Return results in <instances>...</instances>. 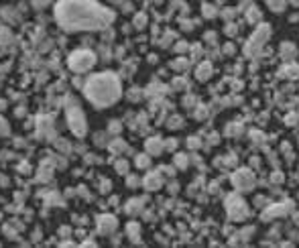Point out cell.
Returning <instances> with one entry per match:
<instances>
[{
  "label": "cell",
  "mask_w": 299,
  "mask_h": 248,
  "mask_svg": "<svg viewBox=\"0 0 299 248\" xmlns=\"http://www.w3.org/2000/svg\"><path fill=\"white\" fill-rule=\"evenodd\" d=\"M53 17L67 33L102 31L114 23V12L96 0H57Z\"/></svg>",
  "instance_id": "cell-1"
},
{
  "label": "cell",
  "mask_w": 299,
  "mask_h": 248,
  "mask_svg": "<svg viewBox=\"0 0 299 248\" xmlns=\"http://www.w3.org/2000/svg\"><path fill=\"white\" fill-rule=\"evenodd\" d=\"M84 96L88 102L96 108H108L120 100L122 96V81L116 74L112 72H102V74H94L90 75L84 86Z\"/></svg>",
  "instance_id": "cell-2"
},
{
  "label": "cell",
  "mask_w": 299,
  "mask_h": 248,
  "mask_svg": "<svg viewBox=\"0 0 299 248\" xmlns=\"http://www.w3.org/2000/svg\"><path fill=\"white\" fill-rule=\"evenodd\" d=\"M65 118H67V126H70V130L77 136V139L86 136L88 120H86V114H84V110H81V106L74 98H70L65 104Z\"/></svg>",
  "instance_id": "cell-3"
},
{
  "label": "cell",
  "mask_w": 299,
  "mask_h": 248,
  "mask_svg": "<svg viewBox=\"0 0 299 248\" xmlns=\"http://www.w3.org/2000/svg\"><path fill=\"white\" fill-rule=\"evenodd\" d=\"M96 65V55L90 49H77L67 57V67L75 74H86Z\"/></svg>",
  "instance_id": "cell-4"
},
{
  "label": "cell",
  "mask_w": 299,
  "mask_h": 248,
  "mask_svg": "<svg viewBox=\"0 0 299 248\" xmlns=\"http://www.w3.org/2000/svg\"><path fill=\"white\" fill-rule=\"evenodd\" d=\"M226 214H228V218L230 220H234V222H242V220H247L249 218V205H247V201H244L240 196H228L226 198Z\"/></svg>",
  "instance_id": "cell-5"
},
{
  "label": "cell",
  "mask_w": 299,
  "mask_h": 248,
  "mask_svg": "<svg viewBox=\"0 0 299 248\" xmlns=\"http://www.w3.org/2000/svg\"><path fill=\"white\" fill-rule=\"evenodd\" d=\"M269 37H271V26L269 25H261L259 29L252 33V37L247 41V45H244V53L247 55H256L263 49V45L267 43Z\"/></svg>",
  "instance_id": "cell-6"
},
{
  "label": "cell",
  "mask_w": 299,
  "mask_h": 248,
  "mask_svg": "<svg viewBox=\"0 0 299 248\" xmlns=\"http://www.w3.org/2000/svg\"><path fill=\"white\" fill-rule=\"evenodd\" d=\"M232 185L238 189V191H249L254 187V173L250 169H238L232 173Z\"/></svg>",
  "instance_id": "cell-7"
},
{
  "label": "cell",
  "mask_w": 299,
  "mask_h": 248,
  "mask_svg": "<svg viewBox=\"0 0 299 248\" xmlns=\"http://www.w3.org/2000/svg\"><path fill=\"white\" fill-rule=\"evenodd\" d=\"M96 224H98V232L104 234V236H110V234L118 228V222H116V218L112 214H100L98 220H96Z\"/></svg>",
  "instance_id": "cell-8"
},
{
  "label": "cell",
  "mask_w": 299,
  "mask_h": 248,
  "mask_svg": "<svg viewBox=\"0 0 299 248\" xmlns=\"http://www.w3.org/2000/svg\"><path fill=\"white\" fill-rule=\"evenodd\" d=\"M287 212H291V201H285V203H275V205H271L269 210H265V212H263V218H265V220L279 218V216H285Z\"/></svg>",
  "instance_id": "cell-9"
},
{
  "label": "cell",
  "mask_w": 299,
  "mask_h": 248,
  "mask_svg": "<svg viewBox=\"0 0 299 248\" xmlns=\"http://www.w3.org/2000/svg\"><path fill=\"white\" fill-rule=\"evenodd\" d=\"M145 149H147V153L149 155H153V157H159L163 153V149H165V143H163L159 136H153V139H149L145 143Z\"/></svg>",
  "instance_id": "cell-10"
},
{
  "label": "cell",
  "mask_w": 299,
  "mask_h": 248,
  "mask_svg": "<svg viewBox=\"0 0 299 248\" xmlns=\"http://www.w3.org/2000/svg\"><path fill=\"white\" fill-rule=\"evenodd\" d=\"M143 185H145V189H149V191H157V189H161V185H163V179H161L159 173H149V175L145 177Z\"/></svg>",
  "instance_id": "cell-11"
},
{
  "label": "cell",
  "mask_w": 299,
  "mask_h": 248,
  "mask_svg": "<svg viewBox=\"0 0 299 248\" xmlns=\"http://www.w3.org/2000/svg\"><path fill=\"white\" fill-rule=\"evenodd\" d=\"M212 63L210 61H201L198 67H196V77L199 79V81H208L210 77H212Z\"/></svg>",
  "instance_id": "cell-12"
},
{
  "label": "cell",
  "mask_w": 299,
  "mask_h": 248,
  "mask_svg": "<svg viewBox=\"0 0 299 248\" xmlns=\"http://www.w3.org/2000/svg\"><path fill=\"white\" fill-rule=\"evenodd\" d=\"M126 234H128V238H130L132 242H139V238H141V226H139L137 222H128Z\"/></svg>",
  "instance_id": "cell-13"
},
{
  "label": "cell",
  "mask_w": 299,
  "mask_h": 248,
  "mask_svg": "<svg viewBox=\"0 0 299 248\" xmlns=\"http://www.w3.org/2000/svg\"><path fill=\"white\" fill-rule=\"evenodd\" d=\"M281 55H283V59H293L297 55V47L293 43H283L281 45Z\"/></svg>",
  "instance_id": "cell-14"
},
{
  "label": "cell",
  "mask_w": 299,
  "mask_h": 248,
  "mask_svg": "<svg viewBox=\"0 0 299 248\" xmlns=\"http://www.w3.org/2000/svg\"><path fill=\"white\" fill-rule=\"evenodd\" d=\"M51 171H53V165L51 163H43V167L39 169L37 179H39V181H49V179H51Z\"/></svg>",
  "instance_id": "cell-15"
},
{
  "label": "cell",
  "mask_w": 299,
  "mask_h": 248,
  "mask_svg": "<svg viewBox=\"0 0 299 248\" xmlns=\"http://www.w3.org/2000/svg\"><path fill=\"white\" fill-rule=\"evenodd\" d=\"M143 199H130L128 201V205H126V212L130 214V216H134V214H139L141 210H143Z\"/></svg>",
  "instance_id": "cell-16"
},
{
  "label": "cell",
  "mask_w": 299,
  "mask_h": 248,
  "mask_svg": "<svg viewBox=\"0 0 299 248\" xmlns=\"http://www.w3.org/2000/svg\"><path fill=\"white\" fill-rule=\"evenodd\" d=\"M12 43V33L4 25H0V45H10Z\"/></svg>",
  "instance_id": "cell-17"
},
{
  "label": "cell",
  "mask_w": 299,
  "mask_h": 248,
  "mask_svg": "<svg viewBox=\"0 0 299 248\" xmlns=\"http://www.w3.org/2000/svg\"><path fill=\"white\" fill-rule=\"evenodd\" d=\"M134 163H137V167L139 169H147L149 167V165H151V155H137V161H134Z\"/></svg>",
  "instance_id": "cell-18"
},
{
  "label": "cell",
  "mask_w": 299,
  "mask_h": 248,
  "mask_svg": "<svg viewBox=\"0 0 299 248\" xmlns=\"http://www.w3.org/2000/svg\"><path fill=\"white\" fill-rule=\"evenodd\" d=\"M247 19H249V23H259L261 21V10L256 6H250L249 12H247Z\"/></svg>",
  "instance_id": "cell-19"
},
{
  "label": "cell",
  "mask_w": 299,
  "mask_h": 248,
  "mask_svg": "<svg viewBox=\"0 0 299 248\" xmlns=\"http://www.w3.org/2000/svg\"><path fill=\"white\" fill-rule=\"evenodd\" d=\"M267 4L271 10H275V12H281L285 8V0H267Z\"/></svg>",
  "instance_id": "cell-20"
},
{
  "label": "cell",
  "mask_w": 299,
  "mask_h": 248,
  "mask_svg": "<svg viewBox=\"0 0 299 248\" xmlns=\"http://www.w3.org/2000/svg\"><path fill=\"white\" fill-rule=\"evenodd\" d=\"M203 17H206V19H214V17H218V10H216L212 4H203Z\"/></svg>",
  "instance_id": "cell-21"
},
{
  "label": "cell",
  "mask_w": 299,
  "mask_h": 248,
  "mask_svg": "<svg viewBox=\"0 0 299 248\" xmlns=\"http://www.w3.org/2000/svg\"><path fill=\"white\" fill-rule=\"evenodd\" d=\"M114 167H116V171H118V173H122V175H128V163H126L125 159L116 161V165H114Z\"/></svg>",
  "instance_id": "cell-22"
},
{
  "label": "cell",
  "mask_w": 299,
  "mask_h": 248,
  "mask_svg": "<svg viewBox=\"0 0 299 248\" xmlns=\"http://www.w3.org/2000/svg\"><path fill=\"white\" fill-rule=\"evenodd\" d=\"M283 72H285V75L291 77V79H293V77H299V67H297V65H289V67H285Z\"/></svg>",
  "instance_id": "cell-23"
},
{
  "label": "cell",
  "mask_w": 299,
  "mask_h": 248,
  "mask_svg": "<svg viewBox=\"0 0 299 248\" xmlns=\"http://www.w3.org/2000/svg\"><path fill=\"white\" fill-rule=\"evenodd\" d=\"M145 25H147V15L145 12H139V15L134 17V26H137V29H143Z\"/></svg>",
  "instance_id": "cell-24"
},
{
  "label": "cell",
  "mask_w": 299,
  "mask_h": 248,
  "mask_svg": "<svg viewBox=\"0 0 299 248\" xmlns=\"http://www.w3.org/2000/svg\"><path fill=\"white\" fill-rule=\"evenodd\" d=\"M10 132V126H8V122L0 116V136H6Z\"/></svg>",
  "instance_id": "cell-25"
},
{
  "label": "cell",
  "mask_w": 299,
  "mask_h": 248,
  "mask_svg": "<svg viewBox=\"0 0 299 248\" xmlns=\"http://www.w3.org/2000/svg\"><path fill=\"white\" fill-rule=\"evenodd\" d=\"M175 165H177L179 169H185L187 167V157L185 155H175Z\"/></svg>",
  "instance_id": "cell-26"
},
{
  "label": "cell",
  "mask_w": 299,
  "mask_h": 248,
  "mask_svg": "<svg viewBox=\"0 0 299 248\" xmlns=\"http://www.w3.org/2000/svg\"><path fill=\"white\" fill-rule=\"evenodd\" d=\"M51 2H55V0H31V4H33L35 8H45V6H49Z\"/></svg>",
  "instance_id": "cell-27"
},
{
  "label": "cell",
  "mask_w": 299,
  "mask_h": 248,
  "mask_svg": "<svg viewBox=\"0 0 299 248\" xmlns=\"http://www.w3.org/2000/svg\"><path fill=\"white\" fill-rule=\"evenodd\" d=\"M240 130H242L240 124H230V126H228V134L230 136H232V134H240Z\"/></svg>",
  "instance_id": "cell-28"
},
{
  "label": "cell",
  "mask_w": 299,
  "mask_h": 248,
  "mask_svg": "<svg viewBox=\"0 0 299 248\" xmlns=\"http://www.w3.org/2000/svg\"><path fill=\"white\" fill-rule=\"evenodd\" d=\"M173 88H177V90H181V88H187V81L185 79H181V77H177L173 81Z\"/></svg>",
  "instance_id": "cell-29"
},
{
  "label": "cell",
  "mask_w": 299,
  "mask_h": 248,
  "mask_svg": "<svg viewBox=\"0 0 299 248\" xmlns=\"http://www.w3.org/2000/svg\"><path fill=\"white\" fill-rule=\"evenodd\" d=\"M100 191H102V194H108V191H110V181H108V179H104V181L100 183Z\"/></svg>",
  "instance_id": "cell-30"
},
{
  "label": "cell",
  "mask_w": 299,
  "mask_h": 248,
  "mask_svg": "<svg viewBox=\"0 0 299 248\" xmlns=\"http://www.w3.org/2000/svg\"><path fill=\"white\" fill-rule=\"evenodd\" d=\"M187 145H189V147H192V149H198V147L201 145V141H199V139H196V136H192V139H189V141H187Z\"/></svg>",
  "instance_id": "cell-31"
},
{
  "label": "cell",
  "mask_w": 299,
  "mask_h": 248,
  "mask_svg": "<svg viewBox=\"0 0 299 248\" xmlns=\"http://www.w3.org/2000/svg\"><path fill=\"white\" fill-rule=\"evenodd\" d=\"M236 25H232V23H230V25H226V33L230 35V37H232V35H236Z\"/></svg>",
  "instance_id": "cell-32"
},
{
  "label": "cell",
  "mask_w": 299,
  "mask_h": 248,
  "mask_svg": "<svg viewBox=\"0 0 299 248\" xmlns=\"http://www.w3.org/2000/svg\"><path fill=\"white\" fill-rule=\"evenodd\" d=\"M173 67H175V70H185V67H187V61H183V57H181V61H175Z\"/></svg>",
  "instance_id": "cell-33"
},
{
  "label": "cell",
  "mask_w": 299,
  "mask_h": 248,
  "mask_svg": "<svg viewBox=\"0 0 299 248\" xmlns=\"http://www.w3.org/2000/svg\"><path fill=\"white\" fill-rule=\"evenodd\" d=\"M139 183H141V181H139V177H134V175L128 177V185H130V187H137Z\"/></svg>",
  "instance_id": "cell-34"
},
{
  "label": "cell",
  "mask_w": 299,
  "mask_h": 248,
  "mask_svg": "<svg viewBox=\"0 0 299 248\" xmlns=\"http://www.w3.org/2000/svg\"><path fill=\"white\" fill-rule=\"evenodd\" d=\"M175 147H177V143H175V139H169V141L165 143V149H169V150H175Z\"/></svg>",
  "instance_id": "cell-35"
},
{
  "label": "cell",
  "mask_w": 299,
  "mask_h": 248,
  "mask_svg": "<svg viewBox=\"0 0 299 248\" xmlns=\"http://www.w3.org/2000/svg\"><path fill=\"white\" fill-rule=\"evenodd\" d=\"M179 122H181V118H173L169 126H171V128H179Z\"/></svg>",
  "instance_id": "cell-36"
},
{
  "label": "cell",
  "mask_w": 299,
  "mask_h": 248,
  "mask_svg": "<svg viewBox=\"0 0 299 248\" xmlns=\"http://www.w3.org/2000/svg\"><path fill=\"white\" fill-rule=\"evenodd\" d=\"M112 147H114L116 150H125V149H126V145H125V143H118V141H116V143H114Z\"/></svg>",
  "instance_id": "cell-37"
},
{
  "label": "cell",
  "mask_w": 299,
  "mask_h": 248,
  "mask_svg": "<svg viewBox=\"0 0 299 248\" xmlns=\"http://www.w3.org/2000/svg\"><path fill=\"white\" fill-rule=\"evenodd\" d=\"M281 179H283V175H281V173H275V175H273V181H275V183H279Z\"/></svg>",
  "instance_id": "cell-38"
},
{
  "label": "cell",
  "mask_w": 299,
  "mask_h": 248,
  "mask_svg": "<svg viewBox=\"0 0 299 248\" xmlns=\"http://www.w3.org/2000/svg\"><path fill=\"white\" fill-rule=\"evenodd\" d=\"M2 110H6V100H0V112H2Z\"/></svg>",
  "instance_id": "cell-39"
},
{
  "label": "cell",
  "mask_w": 299,
  "mask_h": 248,
  "mask_svg": "<svg viewBox=\"0 0 299 248\" xmlns=\"http://www.w3.org/2000/svg\"><path fill=\"white\" fill-rule=\"evenodd\" d=\"M226 53H234V47L232 45H226Z\"/></svg>",
  "instance_id": "cell-40"
},
{
  "label": "cell",
  "mask_w": 299,
  "mask_h": 248,
  "mask_svg": "<svg viewBox=\"0 0 299 248\" xmlns=\"http://www.w3.org/2000/svg\"><path fill=\"white\" fill-rule=\"evenodd\" d=\"M177 51H187V45H183V43H181V45H177Z\"/></svg>",
  "instance_id": "cell-41"
},
{
  "label": "cell",
  "mask_w": 299,
  "mask_h": 248,
  "mask_svg": "<svg viewBox=\"0 0 299 248\" xmlns=\"http://www.w3.org/2000/svg\"><path fill=\"white\" fill-rule=\"evenodd\" d=\"M291 4H295V6H299V0H291Z\"/></svg>",
  "instance_id": "cell-42"
},
{
  "label": "cell",
  "mask_w": 299,
  "mask_h": 248,
  "mask_svg": "<svg viewBox=\"0 0 299 248\" xmlns=\"http://www.w3.org/2000/svg\"><path fill=\"white\" fill-rule=\"evenodd\" d=\"M295 220H297V224H299V216H295Z\"/></svg>",
  "instance_id": "cell-43"
},
{
  "label": "cell",
  "mask_w": 299,
  "mask_h": 248,
  "mask_svg": "<svg viewBox=\"0 0 299 248\" xmlns=\"http://www.w3.org/2000/svg\"><path fill=\"white\" fill-rule=\"evenodd\" d=\"M116 2H118V0H116Z\"/></svg>",
  "instance_id": "cell-44"
}]
</instances>
